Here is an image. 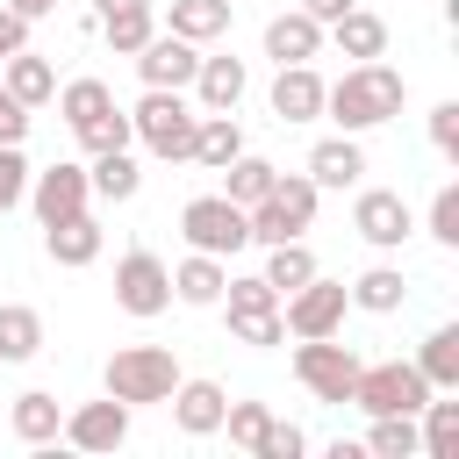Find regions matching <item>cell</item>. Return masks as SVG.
I'll list each match as a JSON object with an SVG mask.
<instances>
[{
	"instance_id": "1",
	"label": "cell",
	"mask_w": 459,
	"mask_h": 459,
	"mask_svg": "<svg viewBox=\"0 0 459 459\" xmlns=\"http://www.w3.org/2000/svg\"><path fill=\"white\" fill-rule=\"evenodd\" d=\"M402 93H409V79H402L394 65L366 57V65H351L337 86H323V115H330L344 136H359V129L394 122V115H402Z\"/></svg>"
},
{
	"instance_id": "2",
	"label": "cell",
	"mask_w": 459,
	"mask_h": 459,
	"mask_svg": "<svg viewBox=\"0 0 459 459\" xmlns=\"http://www.w3.org/2000/svg\"><path fill=\"white\" fill-rule=\"evenodd\" d=\"M194 122H201V108L186 100V86H143V100L129 108V136L165 165L194 158Z\"/></svg>"
},
{
	"instance_id": "3",
	"label": "cell",
	"mask_w": 459,
	"mask_h": 459,
	"mask_svg": "<svg viewBox=\"0 0 459 459\" xmlns=\"http://www.w3.org/2000/svg\"><path fill=\"white\" fill-rule=\"evenodd\" d=\"M108 394L115 402H129V409H151V402H165L172 387H179V359L165 351V344H122L115 359H108Z\"/></svg>"
},
{
	"instance_id": "4",
	"label": "cell",
	"mask_w": 459,
	"mask_h": 459,
	"mask_svg": "<svg viewBox=\"0 0 459 459\" xmlns=\"http://www.w3.org/2000/svg\"><path fill=\"white\" fill-rule=\"evenodd\" d=\"M430 394L437 387L416 373V359H380V366H359V380H351V409H366V416H416Z\"/></svg>"
},
{
	"instance_id": "5",
	"label": "cell",
	"mask_w": 459,
	"mask_h": 459,
	"mask_svg": "<svg viewBox=\"0 0 459 459\" xmlns=\"http://www.w3.org/2000/svg\"><path fill=\"white\" fill-rule=\"evenodd\" d=\"M316 194H323V186H316L308 172H280L273 194L244 208V215H251V244H287V237H301V230L316 222Z\"/></svg>"
},
{
	"instance_id": "6",
	"label": "cell",
	"mask_w": 459,
	"mask_h": 459,
	"mask_svg": "<svg viewBox=\"0 0 459 459\" xmlns=\"http://www.w3.org/2000/svg\"><path fill=\"white\" fill-rule=\"evenodd\" d=\"M179 237H186V251L237 258V251L251 244V215H244L230 194H194V201L179 208Z\"/></svg>"
},
{
	"instance_id": "7",
	"label": "cell",
	"mask_w": 459,
	"mask_h": 459,
	"mask_svg": "<svg viewBox=\"0 0 459 459\" xmlns=\"http://www.w3.org/2000/svg\"><path fill=\"white\" fill-rule=\"evenodd\" d=\"M222 308H230V337L237 344H287V323H280V294L265 287V273H230L222 280Z\"/></svg>"
},
{
	"instance_id": "8",
	"label": "cell",
	"mask_w": 459,
	"mask_h": 459,
	"mask_svg": "<svg viewBox=\"0 0 459 459\" xmlns=\"http://www.w3.org/2000/svg\"><path fill=\"white\" fill-rule=\"evenodd\" d=\"M359 366H366V359H359L351 344H337V337H301V344H294V380H301L316 402H330V409L351 402Z\"/></svg>"
},
{
	"instance_id": "9",
	"label": "cell",
	"mask_w": 459,
	"mask_h": 459,
	"mask_svg": "<svg viewBox=\"0 0 459 459\" xmlns=\"http://www.w3.org/2000/svg\"><path fill=\"white\" fill-rule=\"evenodd\" d=\"M115 308L136 316V323L165 316V308H172V265H165L158 251H122V258H115Z\"/></svg>"
},
{
	"instance_id": "10",
	"label": "cell",
	"mask_w": 459,
	"mask_h": 459,
	"mask_svg": "<svg viewBox=\"0 0 459 459\" xmlns=\"http://www.w3.org/2000/svg\"><path fill=\"white\" fill-rule=\"evenodd\" d=\"M344 308H351V294H344V280H301L294 294H280V323H287V337H337L344 330Z\"/></svg>"
},
{
	"instance_id": "11",
	"label": "cell",
	"mask_w": 459,
	"mask_h": 459,
	"mask_svg": "<svg viewBox=\"0 0 459 459\" xmlns=\"http://www.w3.org/2000/svg\"><path fill=\"white\" fill-rule=\"evenodd\" d=\"M22 201L36 208V222H65V215H79V208L93 201V186H86V165L57 158V165L29 172V194H22Z\"/></svg>"
},
{
	"instance_id": "12",
	"label": "cell",
	"mask_w": 459,
	"mask_h": 459,
	"mask_svg": "<svg viewBox=\"0 0 459 459\" xmlns=\"http://www.w3.org/2000/svg\"><path fill=\"white\" fill-rule=\"evenodd\" d=\"M351 230H359L373 251H402V237L416 230V215H409V201H402L394 186H366V194L351 201Z\"/></svg>"
},
{
	"instance_id": "13",
	"label": "cell",
	"mask_w": 459,
	"mask_h": 459,
	"mask_svg": "<svg viewBox=\"0 0 459 459\" xmlns=\"http://www.w3.org/2000/svg\"><path fill=\"white\" fill-rule=\"evenodd\" d=\"M65 445H79V452H115L122 437H129V402H79V409H65V430H57Z\"/></svg>"
},
{
	"instance_id": "14",
	"label": "cell",
	"mask_w": 459,
	"mask_h": 459,
	"mask_svg": "<svg viewBox=\"0 0 459 459\" xmlns=\"http://www.w3.org/2000/svg\"><path fill=\"white\" fill-rule=\"evenodd\" d=\"M194 65H201V43H186V36H172V29L136 50V79H143V86H194Z\"/></svg>"
},
{
	"instance_id": "15",
	"label": "cell",
	"mask_w": 459,
	"mask_h": 459,
	"mask_svg": "<svg viewBox=\"0 0 459 459\" xmlns=\"http://www.w3.org/2000/svg\"><path fill=\"white\" fill-rule=\"evenodd\" d=\"M165 402H172V423H179L186 437H215V430H222V409H230L222 380H186V373H179V387H172Z\"/></svg>"
},
{
	"instance_id": "16",
	"label": "cell",
	"mask_w": 459,
	"mask_h": 459,
	"mask_svg": "<svg viewBox=\"0 0 459 459\" xmlns=\"http://www.w3.org/2000/svg\"><path fill=\"white\" fill-rule=\"evenodd\" d=\"M93 29L108 36V50H115V57H136V50L158 36L151 0H93Z\"/></svg>"
},
{
	"instance_id": "17",
	"label": "cell",
	"mask_w": 459,
	"mask_h": 459,
	"mask_svg": "<svg viewBox=\"0 0 459 459\" xmlns=\"http://www.w3.org/2000/svg\"><path fill=\"white\" fill-rule=\"evenodd\" d=\"M316 50H323V22H316V14L287 7V14L265 22V57H273V65H316Z\"/></svg>"
},
{
	"instance_id": "18",
	"label": "cell",
	"mask_w": 459,
	"mask_h": 459,
	"mask_svg": "<svg viewBox=\"0 0 459 459\" xmlns=\"http://www.w3.org/2000/svg\"><path fill=\"white\" fill-rule=\"evenodd\" d=\"M265 100H273V122H316V115H323V79H316V65H280Z\"/></svg>"
},
{
	"instance_id": "19",
	"label": "cell",
	"mask_w": 459,
	"mask_h": 459,
	"mask_svg": "<svg viewBox=\"0 0 459 459\" xmlns=\"http://www.w3.org/2000/svg\"><path fill=\"white\" fill-rule=\"evenodd\" d=\"M244 86H251L244 57H201V65H194V93H201V115H237Z\"/></svg>"
},
{
	"instance_id": "20",
	"label": "cell",
	"mask_w": 459,
	"mask_h": 459,
	"mask_svg": "<svg viewBox=\"0 0 459 459\" xmlns=\"http://www.w3.org/2000/svg\"><path fill=\"white\" fill-rule=\"evenodd\" d=\"M323 36H330V43H337L351 65H366V57H387V22H380L373 7H344V14H337Z\"/></svg>"
},
{
	"instance_id": "21",
	"label": "cell",
	"mask_w": 459,
	"mask_h": 459,
	"mask_svg": "<svg viewBox=\"0 0 459 459\" xmlns=\"http://www.w3.org/2000/svg\"><path fill=\"white\" fill-rule=\"evenodd\" d=\"M308 179L316 186H359L366 179V151H359V136H323L316 151H308Z\"/></svg>"
},
{
	"instance_id": "22",
	"label": "cell",
	"mask_w": 459,
	"mask_h": 459,
	"mask_svg": "<svg viewBox=\"0 0 459 459\" xmlns=\"http://www.w3.org/2000/svg\"><path fill=\"white\" fill-rule=\"evenodd\" d=\"M43 251H50V265H93L100 258V222L86 208L65 215V222H43Z\"/></svg>"
},
{
	"instance_id": "23",
	"label": "cell",
	"mask_w": 459,
	"mask_h": 459,
	"mask_svg": "<svg viewBox=\"0 0 459 459\" xmlns=\"http://www.w3.org/2000/svg\"><path fill=\"white\" fill-rule=\"evenodd\" d=\"M222 280H230V265H222V258L186 251V258L172 265V301H186V308H215V301H222Z\"/></svg>"
},
{
	"instance_id": "24",
	"label": "cell",
	"mask_w": 459,
	"mask_h": 459,
	"mask_svg": "<svg viewBox=\"0 0 459 459\" xmlns=\"http://www.w3.org/2000/svg\"><path fill=\"white\" fill-rule=\"evenodd\" d=\"M7 423H14L22 445H57V430H65V402H57L50 387H29V394H14Z\"/></svg>"
},
{
	"instance_id": "25",
	"label": "cell",
	"mask_w": 459,
	"mask_h": 459,
	"mask_svg": "<svg viewBox=\"0 0 459 459\" xmlns=\"http://www.w3.org/2000/svg\"><path fill=\"white\" fill-rule=\"evenodd\" d=\"M0 86L36 115L50 93H57V72H50V57H36V50H14V57H0Z\"/></svg>"
},
{
	"instance_id": "26",
	"label": "cell",
	"mask_w": 459,
	"mask_h": 459,
	"mask_svg": "<svg viewBox=\"0 0 459 459\" xmlns=\"http://www.w3.org/2000/svg\"><path fill=\"white\" fill-rule=\"evenodd\" d=\"M43 351V316L29 301H0V366H29Z\"/></svg>"
},
{
	"instance_id": "27",
	"label": "cell",
	"mask_w": 459,
	"mask_h": 459,
	"mask_svg": "<svg viewBox=\"0 0 459 459\" xmlns=\"http://www.w3.org/2000/svg\"><path fill=\"white\" fill-rule=\"evenodd\" d=\"M344 294H351V308H366V316H394V308L409 301V280H402V265H366Z\"/></svg>"
},
{
	"instance_id": "28",
	"label": "cell",
	"mask_w": 459,
	"mask_h": 459,
	"mask_svg": "<svg viewBox=\"0 0 459 459\" xmlns=\"http://www.w3.org/2000/svg\"><path fill=\"white\" fill-rule=\"evenodd\" d=\"M416 373L437 387V394H459V323H437L416 351Z\"/></svg>"
},
{
	"instance_id": "29",
	"label": "cell",
	"mask_w": 459,
	"mask_h": 459,
	"mask_svg": "<svg viewBox=\"0 0 459 459\" xmlns=\"http://www.w3.org/2000/svg\"><path fill=\"white\" fill-rule=\"evenodd\" d=\"M230 7L237 0H172L165 29L186 36V43H215V36H230Z\"/></svg>"
},
{
	"instance_id": "30",
	"label": "cell",
	"mask_w": 459,
	"mask_h": 459,
	"mask_svg": "<svg viewBox=\"0 0 459 459\" xmlns=\"http://www.w3.org/2000/svg\"><path fill=\"white\" fill-rule=\"evenodd\" d=\"M416 437H423V459H459V402L430 394L416 409Z\"/></svg>"
},
{
	"instance_id": "31",
	"label": "cell",
	"mask_w": 459,
	"mask_h": 459,
	"mask_svg": "<svg viewBox=\"0 0 459 459\" xmlns=\"http://www.w3.org/2000/svg\"><path fill=\"white\" fill-rule=\"evenodd\" d=\"M50 100H57V115L72 122V136H79L86 122H100L108 108H115V93H108V79H65V86H57Z\"/></svg>"
},
{
	"instance_id": "32",
	"label": "cell",
	"mask_w": 459,
	"mask_h": 459,
	"mask_svg": "<svg viewBox=\"0 0 459 459\" xmlns=\"http://www.w3.org/2000/svg\"><path fill=\"white\" fill-rule=\"evenodd\" d=\"M237 151H244V129H237V115H201V122H194V165L222 172Z\"/></svg>"
},
{
	"instance_id": "33",
	"label": "cell",
	"mask_w": 459,
	"mask_h": 459,
	"mask_svg": "<svg viewBox=\"0 0 459 459\" xmlns=\"http://www.w3.org/2000/svg\"><path fill=\"white\" fill-rule=\"evenodd\" d=\"M86 186H93L100 201H129V194L143 186V172H136L129 143H122V151H93V165H86Z\"/></svg>"
},
{
	"instance_id": "34",
	"label": "cell",
	"mask_w": 459,
	"mask_h": 459,
	"mask_svg": "<svg viewBox=\"0 0 459 459\" xmlns=\"http://www.w3.org/2000/svg\"><path fill=\"white\" fill-rule=\"evenodd\" d=\"M273 179H280V165H273V158H251V151H237V158L222 165V194H230L237 208L265 201V194H273Z\"/></svg>"
},
{
	"instance_id": "35",
	"label": "cell",
	"mask_w": 459,
	"mask_h": 459,
	"mask_svg": "<svg viewBox=\"0 0 459 459\" xmlns=\"http://www.w3.org/2000/svg\"><path fill=\"white\" fill-rule=\"evenodd\" d=\"M323 265H316V251L301 244V237H287V244H265V287L273 294H294L301 280H316Z\"/></svg>"
},
{
	"instance_id": "36",
	"label": "cell",
	"mask_w": 459,
	"mask_h": 459,
	"mask_svg": "<svg viewBox=\"0 0 459 459\" xmlns=\"http://www.w3.org/2000/svg\"><path fill=\"white\" fill-rule=\"evenodd\" d=\"M366 452H373V459H416V452H423V437H416V416H373V430H366Z\"/></svg>"
},
{
	"instance_id": "37",
	"label": "cell",
	"mask_w": 459,
	"mask_h": 459,
	"mask_svg": "<svg viewBox=\"0 0 459 459\" xmlns=\"http://www.w3.org/2000/svg\"><path fill=\"white\" fill-rule=\"evenodd\" d=\"M222 430H230V445H244V452L258 459V445H265V430H273V409H265V402H230V409H222Z\"/></svg>"
},
{
	"instance_id": "38",
	"label": "cell",
	"mask_w": 459,
	"mask_h": 459,
	"mask_svg": "<svg viewBox=\"0 0 459 459\" xmlns=\"http://www.w3.org/2000/svg\"><path fill=\"white\" fill-rule=\"evenodd\" d=\"M22 194H29V158H22V143H0V215L22 208Z\"/></svg>"
},
{
	"instance_id": "39",
	"label": "cell",
	"mask_w": 459,
	"mask_h": 459,
	"mask_svg": "<svg viewBox=\"0 0 459 459\" xmlns=\"http://www.w3.org/2000/svg\"><path fill=\"white\" fill-rule=\"evenodd\" d=\"M430 237H437L445 251H459V186H437V194H430Z\"/></svg>"
},
{
	"instance_id": "40",
	"label": "cell",
	"mask_w": 459,
	"mask_h": 459,
	"mask_svg": "<svg viewBox=\"0 0 459 459\" xmlns=\"http://www.w3.org/2000/svg\"><path fill=\"white\" fill-rule=\"evenodd\" d=\"M79 143H86V151H122V143H129V115H122V108H108L100 122H86V129H79Z\"/></svg>"
},
{
	"instance_id": "41",
	"label": "cell",
	"mask_w": 459,
	"mask_h": 459,
	"mask_svg": "<svg viewBox=\"0 0 459 459\" xmlns=\"http://www.w3.org/2000/svg\"><path fill=\"white\" fill-rule=\"evenodd\" d=\"M430 143H437V158H459V100L430 108Z\"/></svg>"
},
{
	"instance_id": "42",
	"label": "cell",
	"mask_w": 459,
	"mask_h": 459,
	"mask_svg": "<svg viewBox=\"0 0 459 459\" xmlns=\"http://www.w3.org/2000/svg\"><path fill=\"white\" fill-rule=\"evenodd\" d=\"M301 452H308V430H294V423H280V416H273V430H265L258 459H301Z\"/></svg>"
},
{
	"instance_id": "43",
	"label": "cell",
	"mask_w": 459,
	"mask_h": 459,
	"mask_svg": "<svg viewBox=\"0 0 459 459\" xmlns=\"http://www.w3.org/2000/svg\"><path fill=\"white\" fill-rule=\"evenodd\" d=\"M22 136H29V108L0 86V143H22Z\"/></svg>"
},
{
	"instance_id": "44",
	"label": "cell",
	"mask_w": 459,
	"mask_h": 459,
	"mask_svg": "<svg viewBox=\"0 0 459 459\" xmlns=\"http://www.w3.org/2000/svg\"><path fill=\"white\" fill-rule=\"evenodd\" d=\"M14 50H29V22L14 7H0V57H14Z\"/></svg>"
},
{
	"instance_id": "45",
	"label": "cell",
	"mask_w": 459,
	"mask_h": 459,
	"mask_svg": "<svg viewBox=\"0 0 459 459\" xmlns=\"http://www.w3.org/2000/svg\"><path fill=\"white\" fill-rule=\"evenodd\" d=\"M344 7H359V0H301V14H316V22H323V29H330V22H337V14H344Z\"/></svg>"
},
{
	"instance_id": "46",
	"label": "cell",
	"mask_w": 459,
	"mask_h": 459,
	"mask_svg": "<svg viewBox=\"0 0 459 459\" xmlns=\"http://www.w3.org/2000/svg\"><path fill=\"white\" fill-rule=\"evenodd\" d=\"M22 22H43V14H57V0H7Z\"/></svg>"
}]
</instances>
